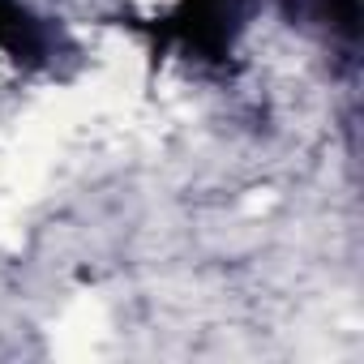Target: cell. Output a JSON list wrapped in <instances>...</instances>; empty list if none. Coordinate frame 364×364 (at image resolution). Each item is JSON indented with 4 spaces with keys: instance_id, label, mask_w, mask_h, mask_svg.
I'll list each match as a JSON object with an SVG mask.
<instances>
[{
    "instance_id": "cell-2",
    "label": "cell",
    "mask_w": 364,
    "mask_h": 364,
    "mask_svg": "<svg viewBox=\"0 0 364 364\" xmlns=\"http://www.w3.org/2000/svg\"><path fill=\"white\" fill-rule=\"evenodd\" d=\"M0 43H9L18 52H35V22L14 0H0Z\"/></svg>"
},
{
    "instance_id": "cell-1",
    "label": "cell",
    "mask_w": 364,
    "mask_h": 364,
    "mask_svg": "<svg viewBox=\"0 0 364 364\" xmlns=\"http://www.w3.org/2000/svg\"><path fill=\"white\" fill-rule=\"evenodd\" d=\"M304 26H317L330 43H343L347 52L355 48L360 35V0H296Z\"/></svg>"
}]
</instances>
